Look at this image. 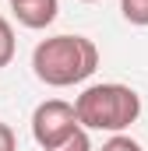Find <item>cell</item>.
Returning <instances> with one entry per match:
<instances>
[{
  "instance_id": "obj_5",
  "label": "cell",
  "mask_w": 148,
  "mask_h": 151,
  "mask_svg": "<svg viewBox=\"0 0 148 151\" xmlns=\"http://www.w3.org/2000/svg\"><path fill=\"white\" fill-rule=\"evenodd\" d=\"M14 49H18V42H14V28H11V21L0 14V70L14 60Z\"/></svg>"
},
{
  "instance_id": "obj_2",
  "label": "cell",
  "mask_w": 148,
  "mask_h": 151,
  "mask_svg": "<svg viewBox=\"0 0 148 151\" xmlns=\"http://www.w3.org/2000/svg\"><path fill=\"white\" fill-rule=\"evenodd\" d=\"M74 116L85 130H102V134H123L131 123L141 116V95L131 84L102 81L88 84L74 99Z\"/></svg>"
},
{
  "instance_id": "obj_4",
  "label": "cell",
  "mask_w": 148,
  "mask_h": 151,
  "mask_svg": "<svg viewBox=\"0 0 148 151\" xmlns=\"http://www.w3.org/2000/svg\"><path fill=\"white\" fill-rule=\"evenodd\" d=\"M11 14L21 28H49L60 14V0H11Z\"/></svg>"
},
{
  "instance_id": "obj_6",
  "label": "cell",
  "mask_w": 148,
  "mask_h": 151,
  "mask_svg": "<svg viewBox=\"0 0 148 151\" xmlns=\"http://www.w3.org/2000/svg\"><path fill=\"white\" fill-rule=\"evenodd\" d=\"M120 14L131 25H148V0H120Z\"/></svg>"
},
{
  "instance_id": "obj_10",
  "label": "cell",
  "mask_w": 148,
  "mask_h": 151,
  "mask_svg": "<svg viewBox=\"0 0 148 151\" xmlns=\"http://www.w3.org/2000/svg\"><path fill=\"white\" fill-rule=\"evenodd\" d=\"M81 4H99V0H81Z\"/></svg>"
},
{
  "instance_id": "obj_3",
  "label": "cell",
  "mask_w": 148,
  "mask_h": 151,
  "mask_svg": "<svg viewBox=\"0 0 148 151\" xmlns=\"http://www.w3.org/2000/svg\"><path fill=\"white\" fill-rule=\"evenodd\" d=\"M78 127L81 123L74 116V102H64V99H46L32 113V137H36V144L42 151L57 148L64 137H71Z\"/></svg>"
},
{
  "instance_id": "obj_1",
  "label": "cell",
  "mask_w": 148,
  "mask_h": 151,
  "mask_svg": "<svg viewBox=\"0 0 148 151\" xmlns=\"http://www.w3.org/2000/svg\"><path fill=\"white\" fill-rule=\"evenodd\" d=\"M99 49L85 35H49L32 49V74L49 88H71L95 74Z\"/></svg>"
},
{
  "instance_id": "obj_7",
  "label": "cell",
  "mask_w": 148,
  "mask_h": 151,
  "mask_svg": "<svg viewBox=\"0 0 148 151\" xmlns=\"http://www.w3.org/2000/svg\"><path fill=\"white\" fill-rule=\"evenodd\" d=\"M49 151H92V141H88V130L85 127H78L71 137H64L57 148H49Z\"/></svg>"
},
{
  "instance_id": "obj_9",
  "label": "cell",
  "mask_w": 148,
  "mask_h": 151,
  "mask_svg": "<svg viewBox=\"0 0 148 151\" xmlns=\"http://www.w3.org/2000/svg\"><path fill=\"white\" fill-rule=\"evenodd\" d=\"M0 151H18V137L7 123H0Z\"/></svg>"
},
{
  "instance_id": "obj_8",
  "label": "cell",
  "mask_w": 148,
  "mask_h": 151,
  "mask_svg": "<svg viewBox=\"0 0 148 151\" xmlns=\"http://www.w3.org/2000/svg\"><path fill=\"white\" fill-rule=\"evenodd\" d=\"M99 151H145L134 137H127V134H110V141L102 144Z\"/></svg>"
}]
</instances>
